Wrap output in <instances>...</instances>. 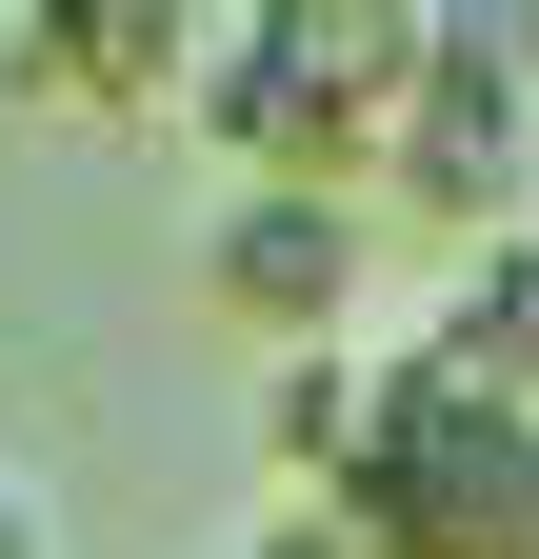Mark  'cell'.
<instances>
[{
  "mask_svg": "<svg viewBox=\"0 0 539 559\" xmlns=\"http://www.w3.org/2000/svg\"><path fill=\"white\" fill-rule=\"evenodd\" d=\"M0 559H60V539H40V500H21V460H0Z\"/></svg>",
  "mask_w": 539,
  "mask_h": 559,
  "instance_id": "7",
  "label": "cell"
},
{
  "mask_svg": "<svg viewBox=\"0 0 539 559\" xmlns=\"http://www.w3.org/2000/svg\"><path fill=\"white\" fill-rule=\"evenodd\" d=\"M360 200H399V221H459V260H480V240H519V221H539V40H519V21H440V0H420Z\"/></svg>",
  "mask_w": 539,
  "mask_h": 559,
  "instance_id": "3",
  "label": "cell"
},
{
  "mask_svg": "<svg viewBox=\"0 0 539 559\" xmlns=\"http://www.w3.org/2000/svg\"><path fill=\"white\" fill-rule=\"evenodd\" d=\"M200 280L260 320V340H340L360 320V200H320V180H220V221H200Z\"/></svg>",
  "mask_w": 539,
  "mask_h": 559,
  "instance_id": "4",
  "label": "cell"
},
{
  "mask_svg": "<svg viewBox=\"0 0 539 559\" xmlns=\"http://www.w3.org/2000/svg\"><path fill=\"white\" fill-rule=\"evenodd\" d=\"M380 559H539V419L440 380V360H380L360 400V460L320 479Z\"/></svg>",
  "mask_w": 539,
  "mask_h": 559,
  "instance_id": "1",
  "label": "cell"
},
{
  "mask_svg": "<svg viewBox=\"0 0 539 559\" xmlns=\"http://www.w3.org/2000/svg\"><path fill=\"white\" fill-rule=\"evenodd\" d=\"M399 40H420V0H260V21L200 40V120L240 140V180H320V200H360L380 100H399Z\"/></svg>",
  "mask_w": 539,
  "mask_h": 559,
  "instance_id": "2",
  "label": "cell"
},
{
  "mask_svg": "<svg viewBox=\"0 0 539 559\" xmlns=\"http://www.w3.org/2000/svg\"><path fill=\"white\" fill-rule=\"evenodd\" d=\"M21 81L40 100H200V21H160V0H40L21 21Z\"/></svg>",
  "mask_w": 539,
  "mask_h": 559,
  "instance_id": "5",
  "label": "cell"
},
{
  "mask_svg": "<svg viewBox=\"0 0 539 559\" xmlns=\"http://www.w3.org/2000/svg\"><path fill=\"white\" fill-rule=\"evenodd\" d=\"M420 360H440V380H480V400H519V419H539V221H519V240H480V260H459V280H440V320H420Z\"/></svg>",
  "mask_w": 539,
  "mask_h": 559,
  "instance_id": "6",
  "label": "cell"
}]
</instances>
